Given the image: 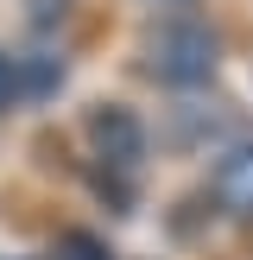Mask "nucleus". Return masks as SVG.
<instances>
[{
  "instance_id": "obj_6",
  "label": "nucleus",
  "mask_w": 253,
  "mask_h": 260,
  "mask_svg": "<svg viewBox=\"0 0 253 260\" xmlns=\"http://www.w3.org/2000/svg\"><path fill=\"white\" fill-rule=\"evenodd\" d=\"M19 108V51H0V114Z\"/></svg>"
},
{
  "instance_id": "obj_7",
  "label": "nucleus",
  "mask_w": 253,
  "mask_h": 260,
  "mask_svg": "<svg viewBox=\"0 0 253 260\" xmlns=\"http://www.w3.org/2000/svg\"><path fill=\"white\" fill-rule=\"evenodd\" d=\"M70 7H76V0H25V19H32L38 32H51V25H63Z\"/></svg>"
},
{
  "instance_id": "obj_1",
  "label": "nucleus",
  "mask_w": 253,
  "mask_h": 260,
  "mask_svg": "<svg viewBox=\"0 0 253 260\" xmlns=\"http://www.w3.org/2000/svg\"><path fill=\"white\" fill-rule=\"evenodd\" d=\"M139 70L164 83L171 95H202V83L222 70V38H215V25L171 13L139 38Z\"/></svg>"
},
{
  "instance_id": "obj_2",
  "label": "nucleus",
  "mask_w": 253,
  "mask_h": 260,
  "mask_svg": "<svg viewBox=\"0 0 253 260\" xmlns=\"http://www.w3.org/2000/svg\"><path fill=\"white\" fill-rule=\"evenodd\" d=\"M82 140H89V165L139 178V159H146V121H139L126 102H95V108L82 114Z\"/></svg>"
},
{
  "instance_id": "obj_4",
  "label": "nucleus",
  "mask_w": 253,
  "mask_h": 260,
  "mask_svg": "<svg viewBox=\"0 0 253 260\" xmlns=\"http://www.w3.org/2000/svg\"><path fill=\"white\" fill-rule=\"evenodd\" d=\"M63 89V57L51 51H19V108L25 102H51Z\"/></svg>"
},
{
  "instance_id": "obj_5",
  "label": "nucleus",
  "mask_w": 253,
  "mask_h": 260,
  "mask_svg": "<svg viewBox=\"0 0 253 260\" xmlns=\"http://www.w3.org/2000/svg\"><path fill=\"white\" fill-rule=\"evenodd\" d=\"M45 260H114V254H108V241H101L95 229H63Z\"/></svg>"
},
{
  "instance_id": "obj_8",
  "label": "nucleus",
  "mask_w": 253,
  "mask_h": 260,
  "mask_svg": "<svg viewBox=\"0 0 253 260\" xmlns=\"http://www.w3.org/2000/svg\"><path fill=\"white\" fill-rule=\"evenodd\" d=\"M158 7H177V13H184V7H190V0H158Z\"/></svg>"
},
{
  "instance_id": "obj_3",
  "label": "nucleus",
  "mask_w": 253,
  "mask_h": 260,
  "mask_svg": "<svg viewBox=\"0 0 253 260\" xmlns=\"http://www.w3.org/2000/svg\"><path fill=\"white\" fill-rule=\"evenodd\" d=\"M209 197H215V210H228V216H240V222H253V140H240V146H228L222 159H215Z\"/></svg>"
}]
</instances>
